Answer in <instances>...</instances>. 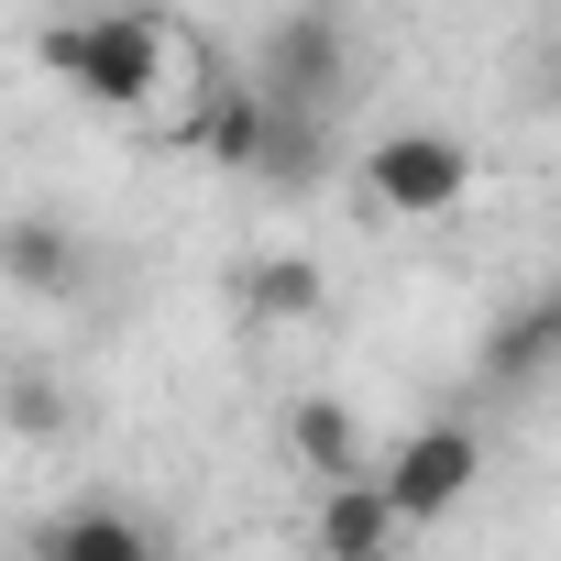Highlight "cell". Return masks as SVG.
Masks as SVG:
<instances>
[{"mask_svg": "<svg viewBox=\"0 0 561 561\" xmlns=\"http://www.w3.org/2000/svg\"><path fill=\"white\" fill-rule=\"evenodd\" d=\"M45 561H165V550H154V528L133 506H67L45 528Z\"/></svg>", "mask_w": 561, "mask_h": 561, "instance_id": "cell-7", "label": "cell"}, {"mask_svg": "<svg viewBox=\"0 0 561 561\" xmlns=\"http://www.w3.org/2000/svg\"><path fill=\"white\" fill-rule=\"evenodd\" d=\"M78 275H89V253H78L67 220H45V209H12V220H0V287H23V298H78Z\"/></svg>", "mask_w": 561, "mask_h": 561, "instance_id": "cell-5", "label": "cell"}, {"mask_svg": "<svg viewBox=\"0 0 561 561\" xmlns=\"http://www.w3.org/2000/svg\"><path fill=\"white\" fill-rule=\"evenodd\" d=\"M375 209H397V220H440V209H462L473 198V144L462 133H430V122H408V133H386L375 144Z\"/></svg>", "mask_w": 561, "mask_h": 561, "instance_id": "cell-4", "label": "cell"}, {"mask_svg": "<svg viewBox=\"0 0 561 561\" xmlns=\"http://www.w3.org/2000/svg\"><path fill=\"white\" fill-rule=\"evenodd\" d=\"M342 78H353V34H342V12H275L264 23V78H253V100L264 111H331L342 100Z\"/></svg>", "mask_w": 561, "mask_h": 561, "instance_id": "cell-3", "label": "cell"}, {"mask_svg": "<svg viewBox=\"0 0 561 561\" xmlns=\"http://www.w3.org/2000/svg\"><path fill=\"white\" fill-rule=\"evenodd\" d=\"M253 144H264V100H253V89H209V111H198V154L231 165V176H253Z\"/></svg>", "mask_w": 561, "mask_h": 561, "instance_id": "cell-12", "label": "cell"}, {"mask_svg": "<svg viewBox=\"0 0 561 561\" xmlns=\"http://www.w3.org/2000/svg\"><path fill=\"white\" fill-rule=\"evenodd\" d=\"M386 550H397V517H386L375 473H364V484H331V506H320V561H386Z\"/></svg>", "mask_w": 561, "mask_h": 561, "instance_id": "cell-9", "label": "cell"}, {"mask_svg": "<svg viewBox=\"0 0 561 561\" xmlns=\"http://www.w3.org/2000/svg\"><path fill=\"white\" fill-rule=\"evenodd\" d=\"M34 56H45L78 100H100V111H144L154 78H165V56H176V23H154V12H89V23H45Z\"/></svg>", "mask_w": 561, "mask_h": 561, "instance_id": "cell-1", "label": "cell"}, {"mask_svg": "<svg viewBox=\"0 0 561 561\" xmlns=\"http://www.w3.org/2000/svg\"><path fill=\"white\" fill-rule=\"evenodd\" d=\"M242 309H253V320H309V309H320V264L253 253V264H242Z\"/></svg>", "mask_w": 561, "mask_h": 561, "instance_id": "cell-11", "label": "cell"}, {"mask_svg": "<svg viewBox=\"0 0 561 561\" xmlns=\"http://www.w3.org/2000/svg\"><path fill=\"white\" fill-rule=\"evenodd\" d=\"M473 473H484V440H473L462 419H430V430H408V440L375 462V495H386V517H397V539H408V528L451 517V506L473 495Z\"/></svg>", "mask_w": 561, "mask_h": 561, "instance_id": "cell-2", "label": "cell"}, {"mask_svg": "<svg viewBox=\"0 0 561 561\" xmlns=\"http://www.w3.org/2000/svg\"><path fill=\"white\" fill-rule=\"evenodd\" d=\"M320 165H331V144H320L309 111H264V144H253V176L264 187H320Z\"/></svg>", "mask_w": 561, "mask_h": 561, "instance_id": "cell-10", "label": "cell"}, {"mask_svg": "<svg viewBox=\"0 0 561 561\" xmlns=\"http://www.w3.org/2000/svg\"><path fill=\"white\" fill-rule=\"evenodd\" d=\"M0 419L34 430V440H56V430H67V386H56V375H34V364H12V375H0Z\"/></svg>", "mask_w": 561, "mask_h": 561, "instance_id": "cell-13", "label": "cell"}, {"mask_svg": "<svg viewBox=\"0 0 561 561\" xmlns=\"http://www.w3.org/2000/svg\"><path fill=\"white\" fill-rule=\"evenodd\" d=\"M550 342H561V298H517V309L484 331V375H495V386H539Z\"/></svg>", "mask_w": 561, "mask_h": 561, "instance_id": "cell-8", "label": "cell"}, {"mask_svg": "<svg viewBox=\"0 0 561 561\" xmlns=\"http://www.w3.org/2000/svg\"><path fill=\"white\" fill-rule=\"evenodd\" d=\"M287 451H298L320 484H364V473H375V451H364V419H353L342 397H298V408H287Z\"/></svg>", "mask_w": 561, "mask_h": 561, "instance_id": "cell-6", "label": "cell"}]
</instances>
